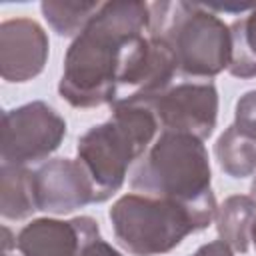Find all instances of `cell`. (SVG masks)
<instances>
[{
  "label": "cell",
  "instance_id": "1",
  "mask_svg": "<svg viewBox=\"0 0 256 256\" xmlns=\"http://www.w3.org/2000/svg\"><path fill=\"white\" fill-rule=\"evenodd\" d=\"M150 4L136 0L104 2L64 56L58 84L72 108H98L138 94L166 90L176 64L172 54L148 34Z\"/></svg>",
  "mask_w": 256,
  "mask_h": 256
},
{
  "label": "cell",
  "instance_id": "2",
  "mask_svg": "<svg viewBox=\"0 0 256 256\" xmlns=\"http://www.w3.org/2000/svg\"><path fill=\"white\" fill-rule=\"evenodd\" d=\"M110 120L88 128L76 146L94 188V204L112 198L128 176V168L140 160L156 140L160 124L152 108L136 96L110 104Z\"/></svg>",
  "mask_w": 256,
  "mask_h": 256
},
{
  "label": "cell",
  "instance_id": "3",
  "mask_svg": "<svg viewBox=\"0 0 256 256\" xmlns=\"http://www.w3.org/2000/svg\"><path fill=\"white\" fill-rule=\"evenodd\" d=\"M210 184L212 170L204 140L168 130L152 142L130 178L134 192L180 202L216 220L218 204Z\"/></svg>",
  "mask_w": 256,
  "mask_h": 256
},
{
  "label": "cell",
  "instance_id": "4",
  "mask_svg": "<svg viewBox=\"0 0 256 256\" xmlns=\"http://www.w3.org/2000/svg\"><path fill=\"white\" fill-rule=\"evenodd\" d=\"M148 36L164 42L176 58L178 74L214 78L230 64V26L206 4L152 2Z\"/></svg>",
  "mask_w": 256,
  "mask_h": 256
},
{
  "label": "cell",
  "instance_id": "5",
  "mask_svg": "<svg viewBox=\"0 0 256 256\" xmlns=\"http://www.w3.org/2000/svg\"><path fill=\"white\" fill-rule=\"evenodd\" d=\"M108 218L118 244L132 256H160L200 230L214 218L200 214L180 202L146 194H126L118 198Z\"/></svg>",
  "mask_w": 256,
  "mask_h": 256
},
{
  "label": "cell",
  "instance_id": "6",
  "mask_svg": "<svg viewBox=\"0 0 256 256\" xmlns=\"http://www.w3.org/2000/svg\"><path fill=\"white\" fill-rule=\"evenodd\" d=\"M66 136V120L46 102L34 100L2 116V164L28 166L46 160Z\"/></svg>",
  "mask_w": 256,
  "mask_h": 256
},
{
  "label": "cell",
  "instance_id": "7",
  "mask_svg": "<svg viewBox=\"0 0 256 256\" xmlns=\"http://www.w3.org/2000/svg\"><path fill=\"white\" fill-rule=\"evenodd\" d=\"M142 98L168 132H182L206 140L218 122V90L212 82H182L154 96Z\"/></svg>",
  "mask_w": 256,
  "mask_h": 256
},
{
  "label": "cell",
  "instance_id": "8",
  "mask_svg": "<svg viewBox=\"0 0 256 256\" xmlns=\"http://www.w3.org/2000/svg\"><path fill=\"white\" fill-rule=\"evenodd\" d=\"M36 206L48 214H70L94 204V188L84 166L72 158H52L34 170Z\"/></svg>",
  "mask_w": 256,
  "mask_h": 256
},
{
  "label": "cell",
  "instance_id": "9",
  "mask_svg": "<svg viewBox=\"0 0 256 256\" xmlns=\"http://www.w3.org/2000/svg\"><path fill=\"white\" fill-rule=\"evenodd\" d=\"M48 34L32 18H10L0 24V74L6 82L36 78L48 60Z\"/></svg>",
  "mask_w": 256,
  "mask_h": 256
},
{
  "label": "cell",
  "instance_id": "10",
  "mask_svg": "<svg viewBox=\"0 0 256 256\" xmlns=\"http://www.w3.org/2000/svg\"><path fill=\"white\" fill-rule=\"evenodd\" d=\"M96 238L100 228L92 216L36 218L16 234V248L22 256H80L82 248Z\"/></svg>",
  "mask_w": 256,
  "mask_h": 256
},
{
  "label": "cell",
  "instance_id": "11",
  "mask_svg": "<svg viewBox=\"0 0 256 256\" xmlns=\"http://www.w3.org/2000/svg\"><path fill=\"white\" fill-rule=\"evenodd\" d=\"M38 210L34 170L26 166H0V214L6 220H24Z\"/></svg>",
  "mask_w": 256,
  "mask_h": 256
},
{
  "label": "cell",
  "instance_id": "12",
  "mask_svg": "<svg viewBox=\"0 0 256 256\" xmlns=\"http://www.w3.org/2000/svg\"><path fill=\"white\" fill-rule=\"evenodd\" d=\"M256 220V200L246 194L228 196L216 212V230L234 252H248L250 230Z\"/></svg>",
  "mask_w": 256,
  "mask_h": 256
},
{
  "label": "cell",
  "instance_id": "13",
  "mask_svg": "<svg viewBox=\"0 0 256 256\" xmlns=\"http://www.w3.org/2000/svg\"><path fill=\"white\" fill-rule=\"evenodd\" d=\"M218 166L230 178H248L256 172V140L230 124L214 144Z\"/></svg>",
  "mask_w": 256,
  "mask_h": 256
},
{
  "label": "cell",
  "instance_id": "14",
  "mask_svg": "<svg viewBox=\"0 0 256 256\" xmlns=\"http://www.w3.org/2000/svg\"><path fill=\"white\" fill-rule=\"evenodd\" d=\"M230 44L228 72L240 80L256 78V6L230 24Z\"/></svg>",
  "mask_w": 256,
  "mask_h": 256
},
{
  "label": "cell",
  "instance_id": "15",
  "mask_svg": "<svg viewBox=\"0 0 256 256\" xmlns=\"http://www.w3.org/2000/svg\"><path fill=\"white\" fill-rule=\"evenodd\" d=\"M102 2H70V0H44L40 4L42 16L48 26L64 38H76L86 24L100 10Z\"/></svg>",
  "mask_w": 256,
  "mask_h": 256
},
{
  "label": "cell",
  "instance_id": "16",
  "mask_svg": "<svg viewBox=\"0 0 256 256\" xmlns=\"http://www.w3.org/2000/svg\"><path fill=\"white\" fill-rule=\"evenodd\" d=\"M234 126L256 140V90H248L236 100Z\"/></svg>",
  "mask_w": 256,
  "mask_h": 256
},
{
  "label": "cell",
  "instance_id": "17",
  "mask_svg": "<svg viewBox=\"0 0 256 256\" xmlns=\"http://www.w3.org/2000/svg\"><path fill=\"white\" fill-rule=\"evenodd\" d=\"M80 256H122L114 246H110L106 240L96 238L90 244H86L80 252Z\"/></svg>",
  "mask_w": 256,
  "mask_h": 256
},
{
  "label": "cell",
  "instance_id": "18",
  "mask_svg": "<svg viewBox=\"0 0 256 256\" xmlns=\"http://www.w3.org/2000/svg\"><path fill=\"white\" fill-rule=\"evenodd\" d=\"M190 256H234V250L224 240H212L208 244H202L194 254Z\"/></svg>",
  "mask_w": 256,
  "mask_h": 256
},
{
  "label": "cell",
  "instance_id": "19",
  "mask_svg": "<svg viewBox=\"0 0 256 256\" xmlns=\"http://www.w3.org/2000/svg\"><path fill=\"white\" fill-rule=\"evenodd\" d=\"M250 240L254 242V248H256V220H254V224H252V230H250Z\"/></svg>",
  "mask_w": 256,
  "mask_h": 256
},
{
  "label": "cell",
  "instance_id": "20",
  "mask_svg": "<svg viewBox=\"0 0 256 256\" xmlns=\"http://www.w3.org/2000/svg\"><path fill=\"white\" fill-rule=\"evenodd\" d=\"M250 190H252V198L256 200V176H254V180H252V186H250Z\"/></svg>",
  "mask_w": 256,
  "mask_h": 256
},
{
  "label": "cell",
  "instance_id": "21",
  "mask_svg": "<svg viewBox=\"0 0 256 256\" xmlns=\"http://www.w3.org/2000/svg\"><path fill=\"white\" fill-rule=\"evenodd\" d=\"M2 256H10V254H2Z\"/></svg>",
  "mask_w": 256,
  "mask_h": 256
}]
</instances>
